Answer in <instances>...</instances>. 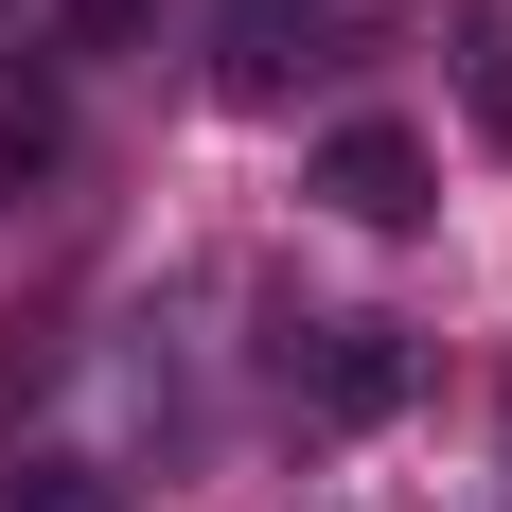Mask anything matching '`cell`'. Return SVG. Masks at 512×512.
Returning a JSON list of instances; mask_svg holds the SVG:
<instances>
[{"label":"cell","instance_id":"cell-1","mask_svg":"<svg viewBox=\"0 0 512 512\" xmlns=\"http://www.w3.org/2000/svg\"><path fill=\"white\" fill-rule=\"evenodd\" d=\"M301 407L354 442V424H407L424 407V336L407 318H301Z\"/></svg>","mask_w":512,"mask_h":512},{"label":"cell","instance_id":"cell-2","mask_svg":"<svg viewBox=\"0 0 512 512\" xmlns=\"http://www.w3.org/2000/svg\"><path fill=\"white\" fill-rule=\"evenodd\" d=\"M301 177L354 212V230H424V212H442V177H424V142H407V124H336Z\"/></svg>","mask_w":512,"mask_h":512},{"label":"cell","instance_id":"cell-3","mask_svg":"<svg viewBox=\"0 0 512 512\" xmlns=\"http://www.w3.org/2000/svg\"><path fill=\"white\" fill-rule=\"evenodd\" d=\"M318 71V0H212V89L230 106H283Z\"/></svg>","mask_w":512,"mask_h":512},{"label":"cell","instance_id":"cell-4","mask_svg":"<svg viewBox=\"0 0 512 512\" xmlns=\"http://www.w3.org/2000/svg\"><path fill=\"white\" fill-rule=\"evenodd\" d=\"M53 177H71V89H0V195H53Z\"/></svg>","mask_w":512,"mask_h":512},{"label":"cell","instance_id":"cell-5","mask_svg":"<svg viewBox=\"0 0 512 512\" xmlns=\"http://www.w3.org/2000/svg\"><path fill=\"white\" fill-rule=\"evenodd\" d=\"M442 71H460V124H477V142H512V18H495V0H460Z\"/></svg>","mask_w":512,"mask_h":512},{"label":"cell","instance_id":"cell-6","mask_svg":"<svg viewBox=\"0 0 512 512\" xmlns=\"http://www.w3.org/2000/svg\"><path fill=\"white\" fill-rule=\"evenodd\" d=\"M0 512H124V477H106V460H18Z\"/></svg>","mask_w":512,"mask_h":512},{"label":"cell","instance_id":"cell-7","mask_svg":"<svg viewBox=\"0 0 512 512\" xmlns=\"http://www.w3.org/2000/svg\"><path fill=\"white\" fill-rule=\"evenodd\" d=\"M142 36V0H53V71H89V53Z\"/></svg>","mask_w":512,"mask_h":512},{"label":"cell","instance_id":"cell-8","mask_svg":"<svg viewBox=\"0 0 512 512\" xmlns=\"http://www.w3.org/2000/svg\"><path fill=\"white\" fill-rule=\"evenodd\" d=\"M0 18H18V0H0Z\"/></svg>","mask_w":512,"mask_h":512}]
</instances>
